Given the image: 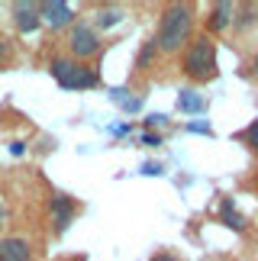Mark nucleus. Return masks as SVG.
<instances>
[{"instance_id": "obj_1", "label": "nucleus", "mask_w": 258, "mask_h": 261, "mask_svg": "<svg viewBox=\"0 0 258 261\" xmlns=\"http://www.w3.org/2000/svg\"><path fill=\"white\" fill-rule=\"evenodd\" d=\"M194 39V7L191 4H171L162 10V23L155 33V45L162 55H177Z\"/></svg>"}, {"instance_id": "obj_2", "label": "nucleus", "mask_w": 258, "mask_h": 261, "mask_svg": "<svg viewBox=\"0 0 258 261\" xmlns=\"http://www.w3.org/2000/svg\"><path fill=\"white\" fill-rule=\"evenodd\" d=\"M181 71L191 77L194 84H207V81H216L220 74V65H216V42L210 36H194L184 48V58H181Z\"/></svg>"}, {"instance_id": "obj_3", "label": "nucleus", "mask_w": 258, "mask_h": 261, "mask_svg": "<svg viewBox=\"0 0 258 261\" xmlns=\"http://www.w3.org/2000/svg\"><path fill=\"white\" fill-rule=\"evenodd\" d=\"M48 71H52V77L58 81L62 90H94V87H100V74L87 62H74V58L55 55L52 62H48Z\"/></svg>"}, {"instance_id": "obj_4", "label": "nucleus", "mask_w": 258, "mask_h": 261, "mask_svg": "<svg viewBox=\"0 0 258 261\" xmlns=\"http://www.w3.org/2000/svg\"><path fill=\"white\" fill-rule=\"evenodd\" d=\"M65 45H68V58H74V62H87V58H94V55H100V48H104V39L100 33H94V26L91 23H74L68 26V36H65Z\"/></svg>"}, {"instance_id": "obj_5", "label": "nucleus", "mask_w": 258, "mask_h": 261, "mask_svg": "<svg viewBox=\"0 0 258 261\" xmlns=\"http://www.w3.org/2000/svg\"><path fill=\"white\" fill-rule=\"evenodd\" d=\"M74 216H78L74 197H68V194H52L48 197V219H52V232L55 236L68 232V226H71Z\"/></svg>"}, {"instance_id": "obj_6", "label": "nucleus", "mask_w": 258, "mask_h": 261, "mask_svg": "<svg viewBox=\"0 0 258 261\" xmlns=\"http://www.w3.org/2000/svg\"><path fill=\"white\" fill-rule=\"evenodd\" d=\"M39 19L48 29H68L74 23V7L65 0H45V4H39Z\"/></svg>"}, {"instance_id": "obj_7", "label": "nucleus", "mask_w": 258, "mask_h": 261, "mask_svg": "<svg viewBox=\"0 0 258 261\" xmlns=\"http://www.w3.org/2000/svg\"><path fill=\"white\" fill-rule=\"evenodd\" d=\"M33 242L26 236H0V261H33Z\"/></svg>"}, {"instance_id": "obj_8", "label": "nucleus", "mask_w": 258, "mask_h": 261, "mask_svg": "<svg viewBox=\"0 0 258 261\" xmlns=\"http://www.w3.org/2000/svg\"><path fill=\"white\" fill-rule=\"evenodd\" d=\"M13 19H16L19 33H36V29L42 26V19H39V4H33V0L13 4Z\"/></svg>"}, {"instance_id": "obj_9", "label": "nucleus", "mask_w": 258, "mask_h": 261, "mask_svg": "<svg viewBox=\"0 0 258 261\" xmlns=\"http://www.w3.org/2000/svg\"><path fill=\"white\" fill-rule=\"evenodd\" d=\"M236 23V4H213L210 7V19H207V29L210 33H223Z\"/></svg>"}, {"instance_id": "obj_10", "label": "nucleus", "mask_w": 258, "mask_h": 261, "mask_svg": "<svg viewBox=\"0 0 258 261\" xmlns=\"http://www.w3.org/2000/svg\"><path fill=\"white\" fill-rule=\"evenodd\" d=\"M177 110H181V113H203V110H207V97L187 87V90L177 94Z\"/></svg>"}, {"instance_id": "obj_11", "label": "nucleus", "mask_w": 258, "mask_h": 261, "mask_svg": "<svg viewBox=\"0 0 258 261\" xmlns=\"http://www.w3.org/2000/svg\"><path fill=\"white\" fill-rule=\"evenodd\" d=\"M158 45H155V39H145L142 48H139V55H136V71H148V68H155L158 62Z\"/></svg>"}, {"instance_id": "obj_12", "label": "nucleus", "mask_w": 258, "mask_h": 261, "mask_svg": "<svg viewBox=\"0 0 258 261\" xmlns=\"http://www.w3.org/2000/svg\"><path fill=\"white\" fill-rule=\"evenodd\" d=\"M123 19V10L120 7H100L97 10V16H94V33H100V29H110V26H116Z\"/></svg>"}, {"instance_id": "obj_13", "label": "nucleus", "mask_w": 258, "mask_h": 261, "mask_svg": "<svg viewBox=\"0 0 258 261\" xmlns=\"http://www.w3.org/2000/svg\"><path fill=\"white\" fill-rule=\"evenodd\" d=\"M220 219H223V226L236 229V232H242V229H245V219H242L239 210L233 206V200H223V203H220Z\"/></svg>"}, {"instance_id": "obj_14", "label": "nucleus", "mask_w": 258, "mask_h": 261, "mask_svg": "<svg viewBox=\"0 0 258 261\" xmlns=\"http://www.w3.org/2000/svg\"><path fill=\"white\" fill-rule=\"evenodd\" d=\"M239 139H242V142L252 148V152H258V119H255V123H249V126L242 129V136H239Z\"/></svg>"}, {"instance_id": "obj_15", "label": "nucleus", "mask_w": 258, "mask_h": 261, "mask_svg": "<svg viewBox=\"0 0 258 261\" xmlns=\"http://www.w3.org/2000/svg\"><path fill=\"white\" fill-rule=\"evenodd\" d=\"M113 100H116L123 110H133V113L142 107V100H139V97H126V90H113Z\"/></svg>"}, {"instance_id": "obj_16", "label": "nucleus", "mask_w": 258, "mask_h": 261, "mask_svg": "<svg viewBox=\"0 0 258 261\" xmlns=\"http://www.w3.org/2000/svg\"><path fill=\"white\" fill-rule=\"evenodd\" d=\"M7 58H10V48H7V39L0 36V68L7 65Z\"/></svg>"}, {"instance_id": "obj_17", "label": "nucleus", "mask_w": 258, "mask_h": 261, "mask_svg": "<svg viewBox=\"0 0 258 261\" xmlns=\"http://www.w3.org/2000/svg\"><path fill=\"white\" fill-rule=\"evenodd\" d=\"M142 142L155 148V145H162V136H158V133H155V136H152V133H145V136H142Z\"/></svg>"}, {"instance_id": "obj_18", "label": "nucleus", "mask_w": 258, "mask_h": 261, "mask_svg": "<svg viewBox=\"0 0 258 261\" xmlns=\"http://www.w3.org/2000/svg\"><path fill=\"white\" fill-rule=\"evenodd\" d=\"M148 261H177V258H174V255H168V252H155Z\"/></svg>"}, {"instance_id": "obj_19", "label": "nucleus", "mask_w": 258, "mask_h": 261, "mask_svg": "<svg viewBox=\"0 0 258 261\" xmlns=\"http://www.w3.org/2000/svg\"><path fill=\"white\" fill-rule=\"evenodd\" d=\"M142 174H162V168H158V165H152V162H148V165H142Z\"/></svg>"}, {"instance_id": "obj_20", "label": "nucleus", "mask_w": 258, "mask_h": 261, "mask_svg": "<svg viewBox=\"0 0 258 261\" xmlns=\"http://www.w3.org/2000/svg\"><path fill=\"white\" fill-rule=\"evenodd\" d=\"M4 226H7V206L0 203V232H4Z\"/></svg>"}, {"instance_id": "obj_21", "label": "nucleus", "mask_w": 258, "mask_h": 261, "mask_svg": "<svg viewBox=\"0 0 258 261\" xmlns=\"http://www.w3.org/2000/svg\"><path fill=\"white\" fill-rule=\"evenodd\" d=\"M252 71L258 74V52H255V58H252Z\"/></svg>"}]
</instances>
